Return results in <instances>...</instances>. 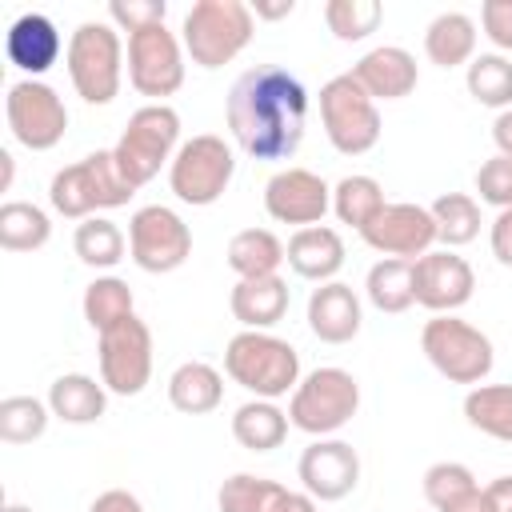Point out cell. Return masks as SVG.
Segmentation results:
<instances>
[{
	"label": "cell",
	"mask_w": 512,
	"mask_h": 512,
	"mask_svg": "<svg viewBox=\"0 0 512 512\" xmlns=\"http://www.w3.org/2000/svg\"><path fill=\"white\" fill-rule=\"evenodd\" d=\"M88 512H144V504H140L128 488H108V492H100V496L92 500Z\"/></svg>",
	"instance_id": "f6af8a7d"
},
{
	"label": "cell",
	"mask_w": 512,
	"mask_h": 512,
	"mask_svg": "<svg viewBox=\"0 0 512 512\" xmlns=\"http://www.w3.org/2000/svg\"><path fill=\"white\" fill-rule=\"evenodd\" d=\"M232 176H236V152L224 136H212V132L184 140L168 164V188L176 192V200L192 208L216 204L228 192Z\"/></svg>",
	"instance_id": "9c48e42d"
},
{
	"label": "cell",
	"mask_w": 512,
	"mask_h": 512,
	"mask_svg": "<svg viewBox=\"0 0 512 512\" xmlns=\"http://www.w3.org/2000/svg\"><path fill=\"white\" fill-rule=\"evenodd\" d=\"M128 84L152 104L176 96L184 84V44L168 24H148L128 36Z\"/></svg>",
	"instance_id": "4fadbf2b"
},
{
	"label": "cell",
	"mask_w": 512,
	"mask_h": 512,
	"mask_svg": "<svg viewBox=\"0 0 512 512\" xmlns=\"http://www.w3.org/2000/svg\"><path fill=\"white\" fill-rule=\"evenodd\" d=\"M420 352L428 356V364L448 380V384H480L492 364H496V352H492V340L460 320L456 312L452 316H432L424 328H420Z\"/></svg>",
	"instance_id": "52a82bcc"
},
{
	"label": "cell",
	"mask_w": 512,
	"mask_h": 512,
	"mask_svg": "<svg viewBox=\"0 0 512 512\" xmlns=\"http://www.w3.org/2000/svg\"><path fill=\"white\" fill-rule=\"evenodd\" d=\"M72 248L80 256V264H88V268H116L128 252V240L108 216H88L76 224Z\"/></svg>",
	"instance_id": "e575fe53"
},
{
	"label": "cell",
	"mask_w": 512,
	"mask_h": 512,
	"mask_svg": "<svg viewBox=\"0 0 512 512\" xmlns=\"http://www.w3.org/2000/svg\"><path fill=\"white\" fill-rule=\"evenodd\" d=\"M492 140H496V156H508V160H512V108L496 112V120H492Z\"/></svg>",
	"instance_id": "7dc6e473"
},
{
	"label": "cell",
	"mask_w": 512,
	"mask_h": 512,
	"mask_svg": "<svg viewBox=\"0 0 512 512\" xmlns=\"http://www.w3.org/2000/svg\"><path fill=\"white\" fill-rule=\"evenodd\" d=\"M352 76L356 84L372 96V100H404L416 92L420 84V68H416V56L400 44H380L372 52H364L356 64H352Z\"/></svg>",
	"instance_id": "d6986e66"
},
{
	"label": "cell",
	"mask_w": 512,
	"mask_h": 512,
	"mask_svg": "<svg viewBox=\"0 0 512 512\" xmlns=\"http://www.w3.org/2000/svg\"><path fill=\"white\" fill-rule=\"evenodd\" d=\"M480 24H484V36L500 48V56L512 52V0H484Z\"/></svg>",
	"instance_id": "7bdbcfd3"
},
{
	"label": "cell",
	"mask_w": 512,
	"mask_h": 512,
	"mask_svg": "<svg viewBox=\"0 0 512 512\" xmlns=\"http://www.w3.org/2000/svg\"><path fill=\"white\" fill-rule=\"evenodd\" d=\"M252 32H256L252 4H244V0H196L184 12L180 44L196 68L212 72V68L232 64L248 48Z\"/></svg>",
	"instance_id": "7a4b0ae2"
},
{
	"label": "cell",
	"mask_w": 512,
	"mask_h": 512,
	"mask_svg": "<svg viewBox=\"0 0 512 512\" xmlns=\"http://www.w3.org/2000/svg\"><path fill=\"white\" fill-rule=\"evenodd\" d=\"M472 292H476V272L452 248H432L420 260H412V296L432 316L460 312L472 300Z\"/></svg>",
	"instance_id": "9a60e30c"
},
{
	"label": "cell",
	"mask_w": 512,
	"mask_h": 512,
	"mask_svg": "<svg viewBox=\"0 0 512 512\" xmlns=\"http://www.w3.org/2000/svg\"><path fill=\"white\" fill-rule=\"evenodd\" d=\"M464 84H468V96L484 108H512V60L500 56V52H480L468 72H464Z\"/></svg>",
	"instance_id": "d6a6232c"
},
{
	"label": "cell",
	"mask_w": 512,
	"mask_h": 512,
	"mask_svg": "<svg viewBox=\"0 0 512 512\" xmlns=\"http://www.w3.org/2000/svg\"><path fill=\"white\" fill-rule=\"evenodd\" d=\"M364 296L376 312H388V316H400L416 304L412 296V260H376L364 276Z\"/></svg>",
	"instance_id": "f1b7e54d"
},
{
	"label": "cell",
	"mask_w": 512,
	"mask_h": 512,
	"mask_svg": "<svg viewBox=\"0 0 512 512\" xmlns=\"http://www.w3.org/2000/svg\"><path fill=\"white\" fill-rule=\"evenodd\" d=\"M384 4L380 0H328L324 4V24L336 40H364L380 28Z\"/></svg>",
	"instance_id": "f35d334b"
},
{
	"label": "cell",
	"mask_w": 512,
	"mask_h": 512,
	"mask_svg": "<svg viewBox=\"0 0 512 512\" xmlns=\"http://www.w3.org/2000/svg\"><path fill=\"white\" fill-rule=\"evenodd\" d=\"M280 512H316V500H312L308 492H292V488H288V496H284Z\"/></svg>",
	"instance_id": "681fc988"
},
{
	"label": "cell",
	"mask_w": 512,
	"mask_h": 512,
	"mask_svg": "<svg viewBox=\"0 0 512 512\" xmlns=\"http://www.w3.org/2000/svg\"><path fill=\"white\" fill-rule=\"evenodd\" d=\"M284 260L300 280L312 284H328L336 280V272L344 268V240L336 228L328 224H312V228H296L284 244Z\"/></svg>",
	"instance_id": "7402d4cb"
},
{
	"label": "cell",
	"mask_w": 512,
	"mask_h": 512,
	"mask_svg": "<svg viewBox=\"0 0 512 512\" xmlns=\"http://www.w3.org/2000/svg\"><path fill=\"white\" fill-rule=\"evenodd\" d=\"M128 256L152 276L176 272L192 256V228L180 220V212L164 204H144L128 220Z\"/></svg>",
	"instance_id": "8fae6325"
},
{
	"label": "cell",
	"mask_w": 512,
	"mask_h": 512,
	"mask_svg": "<svg viewBox=\"0 0 512 512\" xmlns=\"http://www.w3.org/2000/svg\"><path fill=\"white\" fill-rule=\"evenodd\" d=\"M464 420L476 432L512 444V384H476V388H468Z\"/></svg>",
	"instance_id": "f546056e"
},
{
	"label": "cell",
	"mask_w": 512,
	"mask_h": 512,
	"mask_svg": "<svg viewBox=\"0 0 512 512\" xmlns=\"http://www.w3.org/2000/svg\"><path fill=\"white\" fill-rule=\"evenodd\" d=\"M320 120L324 136L340 156H364L380 140V108L376 100L356 84L352 72L332 76L320 88Z\"/></svg>",
	"instance_id": "30bf717a"
},
{
	"label": "cell",
	"mask_w": 512,
	"mask_h": 512,
	"mask_svg": "<svg viewBox=\"0 0 512 512\" xmlns=\"http://www.w3.org/2000/svg\"><path fill=\"white\" fill-rule=\"evenodd\" d=\"M288 488L268 480V476H252V472H236L220 484L216 504L220 512H280Z\"/></svg>",
	"instance_id": "836d02e7"
},
{
	"label": "cell",
	"mask_w": 512,
	"mask_h": 512,
	"mask_svg": "<svg viewBox=\"0 0 512 512\" xmlns=\"http://www.w3.org/2000/svg\"><path fill=\"white\" fill-rule=\"evenodd\" d=\"M232 140L252 160H292L304 144L308 92L280 64H256L236 76L224 100Z\"/></svg>",
	"instance_id": "6da1fadb"
},
{
	"label": "cell",
	"mask_w": 512,
	"mask_h": 512,
	"mask_svg": "<svg viewBox=\"0 0 512 512\" xmlns=\"http://www.w3.org/2000/svg\"><path fill=\"white\" fill-rule=\"evenodd\" d=\"M360 324H364V312H360V296L352 292V284L328 280V284L312 288V296H308V328H312L316 340L348 344V340H356Z\"/></svg>",
	"instance_id": "44dd1931"
},
{
	"label": "cell",
	"mask_w": 512,
	"mask_h": 512,
	"mask_svg": "<svg viewBox=\"0 0 512 512\" xmlns=\"http://www.w3.org/2000/svg\"><path fill=\"white\" fill-rule=\"evenodd\" d=\"M64 64H68V80L84 104H112L120 92V80H124L120 28H112L104 20L76 24V32L68 36Z\"/></svg>",
	"instance_id": "5b68a950"
},
{
	"label": "cell",
	"mask_w": 512,
	"mask_h": 512,
	"mask_svg": "<svg viewBox=\"0 0 512 512\" xmlns=\"http://www.w3.org/2000/svg\"><path fill=\"white\" fill-rule=\"evenodd\" d=\"M180 152V116L172 104H144L128 116L112 156L132 188H144Z\"/></svg>",
	"instance_id": "8992f818"
},
{
	"label": "cell",
	"mask_w": 512,
	"mask_h": 512,
	"mask_svg": "<svg viewBox=\"0 0 512 512\" xmlns=\"http://www.w3.org/2000/svg\"><path fill=\"white\" fill-rule=\"evenodd\" d=\"M136 196V188L124 180V172L116 168L112 148H96L84 160L60 168L48 184V200L60 216L68 220H88L96 212L108 208H124Z\"/></svg>",
	"instance_id": "277c9868"
},
{
	"label": "cell",
	"mask_w": 512,
	"mask_h": 512,
	"mask_svg": "<svg viewBox=\"0 0 512 512\" xmlns=\"http://www.w3.org/2000/svg\"><path fill=\"white\" fill-rule=\"evenodd\" d=\"M52 240V220L44 208L28 200H4L0 204V248L4 252H36Z\"/></svg>",
	"instance_id": "4dcf8cb0"
},
{
	"label": "cell",
	"mask_w": 512,
	"mask_h": 512,
	"mask_svg": "<svg viewBox=\"0 0 512 512\" xmlns=\"http://www.w3.org/2000/svg\"><path fill=\"white\" fill-rule=\"evenodd\" d=\"M100 380L116 396H140L152 380V328L132 312L116 328L100 332Z\"/></svg>",
	"instance_id": "5bb4252c"
},
{
	"label": "cell",
	"mask_w": 512,
	"mask_h": 512,
	"mask_svg": "<svg viewBox=\"0 0 512 512\" xmlns=\"http://www.w3.org/2000/svg\"><path fill=\"white\" fill-rule=\"evenodd\" d=\"M136 308H132V288L128 280L120 276H96L88 288H84V320L92 324V332H108L116 328L120 320H128Z\"/></svg>",
	"instance_id": "d590c367"
},
{
	"label": "cell",
	"mask_w": 512,
	"mask_h": 512,
	"mask_svg": "<svg viewBox=\"0 0 512 512\" xmlns=\"http://www.w3.org/2000/svg\"><path fill=\"white\" fill-rule=\"evenodd\" d=\"M288 304H292V292L280 272L256 276V280H236L228 292V308L248 332H268L272 324H280L288 316Z\"/></svg>",
	"instance_id": "603a6c76"
},
{
	"label": "cell",
	"mask_w": 512,
	"mask_h": 512,
	"mask_svg": "<svg viewBox=\"0 0 512 512\" xmlns=\"http://www.w3.org/2000/svg\"><path fill=\"white\" fill-rule=\"evenodd\" d=\"M52 420L48 400L36 396H4L0 400V440L4 444H32L44 436Z\"/></svg>",
	"instance_id": "74e56055"
},
{
	"label": "cell",
	"mask_w": 512,
	"mask_h": 512,
	"mask_svg": "<svg viewBox=\"0 0 512 512\" xmlns=\"http://www.w3.org/2000/svg\"><path fill=\"white\" fill-rule=\"evenodd\" d=\"M284 264V240L272 228H244L228 240V268L240 280L276 276Z\"/></svg>",
	"instance_id": "83f0119b"
},
{
	"label": "cell",
	"mask_w": 512,
	"mask_h": 512,
	"mask_svg": "<svg viewBox=\"0 0 512 512\" xmlns=\"http://www.w3.org/2000/svg\"><path fill=\"white\" fill-rule=\"evenodd\" d=\"M288 412L276 408V400H248L232 412V436L248 452H272L288 440Z\"/></svg>",
	"instance_id": "4316f807"
},
{
	"label": "cell",
	"mask_w": 512,
	"mask_h": 512,
	"mask_svg": "<svg viewBox=\"0 0 512 512\" xmlns=\"http://www.w3.org/2000/svg\"><path fill=\"white\" fill-rule=\"evenodd\" d=\"M328 208H332V188L308 168H280L264 184V212L276 224L312 228L324 220Z\"/></svg>",
	"instance_id": "ac0fdd59"
},
{
	"label": "cell",
	"mask_w": 512,
	"mask_h": 512,
	"mask_svg": "<svg viewBox=\"0 0 512 512\" xmlns=\"http://www.w3.org/2000/svg\"><path fill=\"white\" fill-rule=\"evenodd\" d=\"M432 220H436V240L444 248H464L480 236V204L468 192H444L432 200Z\"/></svg>",
	"instance_id": "1f68e13d"
},
{
	"label": "cell",
	"mask_w": 512,
	"mask_h": 512,
	"mask_svg": "<svg viewBox=\"0 0 512 512\" xmlns=\"http://www.w3.org/2000/svg\"><path fill=\"white\" fill-rule=\"evenodd\" d=\"M48 408L64 424H96L104 416V408H108V388L96 376L64 372L48 388Z\"/></svg>",
	"instance_id": "cb8c5ba5"
},
{
	"label": "cell",
	"mask_w": 512,
	"mask_h": 512,
	"mask_svg": "<svg viewBox=\"0 0 512 512\" xmlns=\"http://www.w3.org/2000/svg\"><path fill=\"white\" fill-rule=\"evenodd\" d=\"M4 116L12 140L24 144L28 152H48L68 132V108L60 92L44 80H16L4 96Z\"/></svg>",
	"instance_id": "7c38bea8"
},
{
	"label": "cell",
	"mask_w": 512,
	"mask_h": 512,
	"mask_svg": "<svg viewBox=\"0 0 512 512\" xmlns=\"http://www.w3.org/2000/svg\"><path fill=\"white\" fill-rule=\"evenodd\" d=\"M484 504L488 512H512V476H496L492 484H484Z\"/></svg>",
	"instance_id": "bcb514c9"
},
{
	"label": "cell",
	"mask_w": 512,
	"mask_h": 512,
	"mask_svg": "<svg viewBox=\"0 0 512 512\" xmlns=\"http://www.w3.org/2000/svg\"><path fill=\"white\" fill-rule=\"evenodd\" d=\"M224 400V376L204 360H184L168 376V404L184 416H208Z\"/></svg>",
	"instance_id": "d4e9b609"
},
{
	"label": "cell",
	"mask_w": 512,
	"mask_h": 512,
	"mask_svg": "<svg viewBox=\"0 0 512 512\" xmlns=\"http://www.w3.org/2000/svg\"><path fill=\"white\" fill-rule=\"evenodd\" d=\"M448 512H488V504H484V488H476V492H468L460 504H452Z\"/></svg>",
	"instance_id": "f907efd6"
},
{
	"label": "cell",
	"mask_w": 512,
	"mask_h": 512,
	"mask_svg": "<svg viewBox=\"0 0 512 512\" xmlns=\"http://www.w3.org/2000/svg\"><path fill=\"white\" fill-rule=\"evenodd\" d=\"M424 56L436 68H460L476 60V20L464 12H440L424 28Z\"/></svg>",
	"instance_id": "484cf974"
},
{
	"label": "cell",
	"mask_w": 512,
	"mask_h": 512,
	"mask_svg": "<svg viewBox=\"0 0 512 512\" xmlns=\"http://www.w3.org/2000/svg\"><path fill=\"white\" fill-rule=\"evenodd\" d=\"M476 192L484 204H492L496 212L512 208V160L508 156H492L476 168Z\"/></svg>",
	"instance_id": "60d3db41"
},
{
	"label": "cell",
	"mask_w": 512,
	"mask_h": 512,
	"mask_svg": "<svg viewBox=\"0 0 512 512\" xmlns=\"http://www.w3.org/2000/svg\"><path fill=\"white\" fill-rule=\"evenodd\" d=\"M488 244H492V256H496L504 268H512V208L496 212V220H492V228H488Z\"/></svg>",
	"instance_id": "ee69618b"
},
{
	"label": "cell",
	"mask_w": 512,
	"mask_h": 512,
	"mask_svg": "<svg viewBox=\"0 0 512 512\" xmlns=\"http://www.w3.org/2000/svg\"><path fill=\"white\" fill-rule=\"evenodd\" d=\"M480 484H476V476H472V468L468 464H460V460H440V464H432L428 472H424V500L436 508V512H448L452 504H460L468 492H476Z\"/></svg>",
	"instance_id": "ab89813d"
},
{
	"label": "cell",
	"mask_w": 512,
	"mask_h": 512,
	"mask_svg": "<svg viewBox=\"0 0 512 512\" xmlns=\"http://www.w3.org/2000/svg\"><path fill=\"white\" fill-rule=\"evenodd\" d=\"M356 408H360V380L348 368L328 364V368H312L296 384V392L288 400V420H292V428L320 440V436L340 432L356 416Z\"/></svg>",
	"instance_id": "ba28073f"
},
{
	"label": "cell",
	"mask_w": 512,
	"mask_h": 512,
	"mask_svg": "<svg viewBox=\"0 0 512 512\" xmlns=\"http://www.w3.org/2000/svg\"><path fill=\"white\" fill-rule=\"evenodd\" d=\"M296 12V0H256L252 4V16L256 20H284Z\"/></svg>",
	"instance_id": "c3c4849f"
},
{
	"label": "cell",
	"mask_w": 512,
	"mask_h": 512,
	"mask_svg": "<svg viewBox=\"0 0 512 512\" xmlns=\"http://www.w3.org/2000/svg\"><path fill=\"white\" fill-rule=\"evenodd\" d=\"M360 240L380 252V256H392V260H420L424 252H432L436 244V220L424 204H408V200H396V204H384L364 228H360Z\"/></svg>",
	"instance_id": "2e32d148"
},
{
	"label": "cell",
	"mask_w": 512,
	"mask_h": 512,
	"mask_svg": "<svg viewBox=\"0 0 512 512\" xmlns=\"http://www.w3.org/2000/svg\"><path fill=\"white\" fill-rule=\"evenodd\" d=\"M296 476H300V484L312 500L332 504V500H344L360 484V456L348 440L320 436L300 452Z\"/></svg>",
	"instance_id": "e0dca14e"
},
{
	"label": "cell",
	"mask_w": 512,
	"mask_h": 512,
	"mask_svg": "<svg viewBox=\"0 0 512 512\" xmlns=\"http://www.w3.org/2000/svg\"><path fill=\"white\" fill-rule=\"evenodd\" d=\"M168 16V4L164 0H112L108 4V20L120 28V32H140L148 24H164Z\"/></svg>",
	"instance_id": "b9f144b4"
},
{
	"label": "cell",
	"mask_w": 512,
	"mask_h": 512,
	"mask_svg": "<svg viewBox=\"0 0 512 512\" xmlns=\"http://www.w3.org/2000/svg\"><path fill=\"white\" fill-rule=\"evenodd\" d=\"M384 204H388V200H384L380 180H376V176H364V172L344 176V180L332 188V212H336V220H340V224H352L356 232H360Z\"/></svg>",
	"instance_id": "8d00e7d4"
},
{
	"label": "cell",
	"mask_w": 512,
	"mask_h": 512,
	"mask_svg": "<svg viewBox=\"0 0 512 512\" xmlns=\"http://www.w3.org/2000/svg\"><path fill=\"white\" fill-rule=\"evenodd\" d=\"M4 512H32L28 504H4Z\"/></svg>",
	"instance_id": "f5cc1de1"
},
{
	"label": "cell",
	"mask_w": 512,
	"mask_h": 512,
	"mask_svg": "<svg viewBox=\"0 0 512 512\" xmlns=\"http://www.w3.org/2000/svg\"><path fill=\"white\" fill-rule=\"evenodd\" d=\"M8 188H12V152L0 148V192H8Z\"/></svg>",
	"instance_id": "816d5d0a"
},
{
	"label": "cell",
	"mask_w": 512,
	"mask_h": 512,
	"mask_svg": "<svg viewBox=\"0 0 512 512\" xmlns=\"http://www.w3.org/2000/svg\"><path fill=\"white\" fill-rule=\"evenodd\" d=\"M224 372L256 400H280L300 384V356L272 332H236L224 348Z\"/></svg>",
	"instance_id": "3957f363"
},
{
	"label": "cell",
	"mask_w": 512,
	"mask_h": 512,
	"mask_svg": "<svg viewBox=\"0 0 512 512\" xmlns=\"http://www.w3.org/2000/svg\"><path fill=\"white\" fill-rule=\"evenodd\" d=\"M4 52H8V64H12V68H20V72H28V80H36V76L48 72V68L60 60V52H68V48H64L56 24H52L44 12H24V16L12 20L8 36H4Z\"/></svg>",
	"instance_id": "ffe728a7"
}]
</instances>
